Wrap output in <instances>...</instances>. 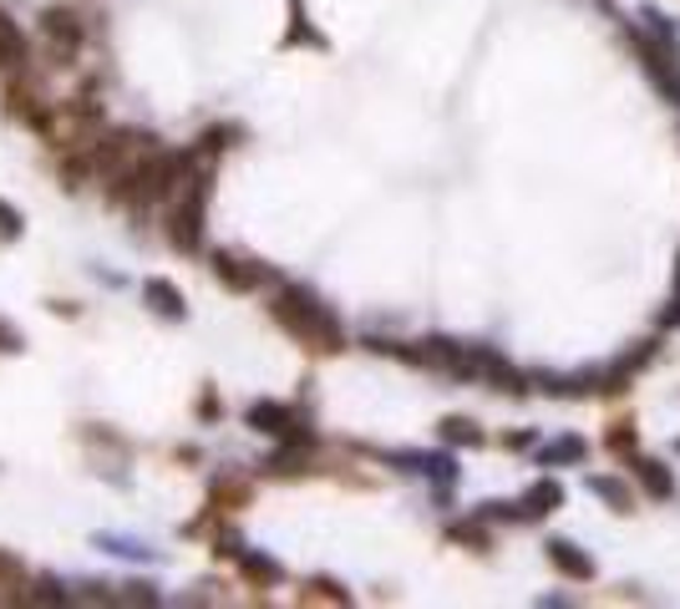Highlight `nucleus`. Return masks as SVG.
<instances>
[{"instance_id":"nucleus-1","label":"nucleus","mask_w":680,"mask_h":609,"mask_svg":"<svg viewBox=\"0 0 680 609\" xmlns=\"http://www.w3.org/2000/svg\"><path fill=\"white\" fill-rule=\"evenodd\" d=\"M270 320H275L285 335L315 351V356H336L346 351V331H340V320L330 315L320 295H310L305 285H279V295L270 300Z\"/></svg>"},{"instance_id":"nucleus-2","label":"nucleus","mask_w":680,"mask_h":609,"mask_svg":"<svg viewBox=\"0 0 680 609\" xmlns=\"http://www.w3.org/2000/svg\"><path fill=\"white\" fill-rule=\"evenodd\" d=\"M204 213H209V173H194L168 209V244L178 254H198L204 250Z\"/></svg>"},{"instance_id":"nucleus-3","label":"nucleus","mask_w":680,"mask_h":609,"mask_svg":"<svg viewBox=\"0 0 680 609\" xmlns=\"http://www.w3.org/2000/svg\"><path fill=\"white\" fill-rule=\"evenodd\" d=\"M244 422L254 427V432H264V438L289 442V447H315V432L305 427V417H295L289 401H254V407L244 411Z\"/></svg>"},{"instance_id":"nucleus-4","label":"nucleus","mask_w":680,"mask_h":609,"mask_svg":"<svg viewBox=\"0 0 680 609\" xmlns=\"http://www.w3.org/2000/svg\"><path fill=\"white\" fill-rule=\"evenodd\" d=\"M52 112H56V102H46V92H41L26 71H15V77L6 81V118L26 122V128H36L41 133V128L52 122Z\"/></svg>"},{"instance_id":"nucleus-5","label":"nucleus","mask_w":680,"mask_h":609,"mask_svg":"<svg viewBox=\"0 0 680 609\" xmlns=\"http://www.w3.org/2000/svg\"><path fill=\"white\" fill-rule=\"evenodd\" d=\"M41 36L52 41L56 62L66 67V62L81 52V21H77V11H72V5H46V11H41Z\"/></svg>"},{"instance_id":"nucleus-6","label":"nucleus","mask_w":680,"mask_h":609,"mask_svg":"<svg viewBox=\"0 0 680 609\" xmlns=\"http://www.w3.org/2000/svg\"><path fill=\"white\" fill-rule=\"evenodd\" d=\"M209 265H213V279H219L223 290H234V295H254L264 279H275L270 275V265H244V259H234V254H213Z\"/></svg>"},{"instance_id":"nucleus-7","label":"nucleus","mask_w":680,"mask_h":609,"mask_svg":"<svg viewBox=\"0 0 680 609\" xmlns=\"http://www.w3.org/2000/svg\"><path fill=\"white\" fill-rule=\"evenodd\" d=\"M143 304L163 320H184L188 315V300H184V290H178L173 279H143Z\"/></svg>"},{"instance_id":"nucleus-8","label":"nucleus","mask_w":680,"mask_h":609,"mask_svg":"<svg viewBox=\"0 0 680 609\" xmlns=\"http://www.w3.org/2000/svg\"><path fill=\"white\" fill-rule=\"evenodd\" d=\"M629 477H640V488L650 498H670L676 492V477H670L666 463H655V457H629Z\"/></svg>"},{"instance_id":"nucleus-9","label":"nucleus","mask_w":680,"mask_h":609,"mask_svg":"<svg viewBox=\"0 0 680 609\" xmlns=\"http://www.w3.org/2000/svg\"><path fill=\"white\" fill-rule=\"evenodd\" d=\"M549 564H553L559 574H569V579H579V584L594 579V558H584L569 539H553V543H549Z\"/></svg>"},{"instance_id":"nucleus-10","label":"nucleus","mask_w":680,"mask_h":609,"mask_svg":"<svg viewBox=\"0 0 680 609\" xmlns=\"http://www.w3.org/2000/svg\"><path fill=\"white\" fill-rule=\"evenodd\" d=\"M285 46H310V52H326L330 41L310 26V11H305V0H289V31H285Z\"/></svg>"},{"instance_id":"nucleus-11","label":"nucleus","mask_w":680,"mask_h":609,"mask_svg":"<svg viewBox=\"0 0 680 609\" xmlns=\"http://www.w3.org/2000/svg\"><path fill=\"white\" fill-rule=\"evenodd\" d=\"M249 498H254V488L244 477H219L209 488V508H219V513H239V508H249Z\"/></svg>"},{"instance_id":"nucleus-12","label":"nucleus","mask_w":680,"mask_h":609,"mask_svg":"<svg viewBox=\"0 0 680 609\" xmlns=\"http://www.w3.org/2000/svg\"><path fill=\"white\" fill-rule=\"evenodd\" d=\"M239 574H244L249 584H260V589H275V584H285V569H279V558L270 554H239Z\"/></svg>"},{"instance_id":"nucleus-13","label":"nucleus","mask_w":680,"mask_h":609,"mask_svg":"<svg viewBox=\"0 0 680 609\" xmlns=\"http://www.w3.org/2000/svg\"><path fill=\"white\" fill-rule=\"evenodd\" d=\"M21 67H26V36L0 11V71H21Z\"/></svg>"},{"instance_id":"nucleus-14","label":"nucleus","mask_w":680,"mask_h":609,"mask_svg":"<svg viewBox=\"0 0 680 609\" xmlns=\"http://www.w3.org/2000/svg\"><path fill=\"white\" fill-rule=\"evenodd\" d=\"M305 452H310V447H289V442H285V452H275V457L264 463V473H270V477H305V473H310V457H305Z\"/></svg>"},{"instance_id":"nucleus-15","label":"nucleus","mask_w":680,"mask_h":609,"mask_svg":"<svg viewBox=\"0 0 680 609\" xmlns=\"http://www.w3.org/2000/svg\"><path fill=\"white\" fill-rule=\"evenodd\" d=\"M563 503V488L559 483H549V477H544V483H534V488H528V498H524V513L528 518H544V513H553V508Z\"/></svg>"},{"instance_id":"nucleus-16","label":"nucleus","mask_w":680,"mask_h":609,"mask_svg":"<svg viewBox=\"0 0 680 609\" xmlns=\"http://www.w3.org/2000/svg\"><path fill=\"white\" fill-rule=\"evenodd\" d=\"M0 589H11L15 599H26V589H31V574H26V564L11 554V549H0Z\"/></svg>"},{"instance_id":"nucleus-17","label":"nucleus","mask_w":680,"mask_h":609,"mask_svg":"<svg viewBox=\"0 0 680 609\" xmlns=\"http://www.w3.org/2000/svg\"><path fill=\"white\" fill-rule=\"evenodd\" d=\"M300 605H351V595H346L336 579H310L300 589Z\"/></svg>"},{"instance_id":"nucleus-18","label":"nucleus","mask_w":680,"mask_h":609,"mask_svg":"<svg viewBox=\"0 0 680 609\" xmlns=\"http://www.w3.org/2000/svg\"><path fill=\"white\" fill-rule=\"evenodd\" d=\"M442 442H452V447H478V442H483V432H478V422H472V417H447V422H442Z\"/></svg>"},{"instance_id":"nucleus-19","label":"nucleus","mask_w":680,"mask_h":609,"mask_svg":"<svg viewBox=\"0 0 680 609\" xmlns=\"http://www.w3.org/2000/svg\"><path fill=\"white\" fill-rule=\"evenodd\" d=\"M584 438H559V442H549L544 447V463L549 467H559V463H584Z\"/></svg>"},{"instance_id":"nucleus-20","label":"nucleus","mask_w":680,"mask_h":609,"mask_svg":"<svg viewBox=\"0 0 680 609\" xmlns=\"http://www.w3.org/2000/svg\"><path fill=\"white\" fill-rule=\"evenodd\" d=\"M229 137H239V128H229V122H223V128H204V133H198V158H213V153H223V147H229Z\"/></svg>"},{"instance_id":"nucleus-21","label":"nucleus","mask_w":680,"mask_h":609,"mask_svg":"<svg viewBox=\"0 0 680 609\" xmlns=\"http://www.w3.org/2000/svg\"><path fill=\"white\" fill-rule=\"evenodd\" d=\"M589 488L600 492V498H610V503H615V513H629V508H635V498L619 488L615 477H589Z\"/></svg>"},{"instance_id":"nucleus-22","label":"nucleus","mask_w":680,"mask_h":609,"mask_svg":"<svg viewBox=\"0 0 680 609\" xmlns=\"http://www.w3.org/2000/svg\"><path fill=\"white\" fill-rule=\"evenodd\" d=\"M244 554V539H239V529H229L219 518V529H213V558H239Z\"/></svg>"},{"instance_id":"nucleus-23","label":"nucleus","mask_w":680,"mask_h":609,"mask_svg":"<svg viewBox=\"0 0 680 609\" xmlns=\"http://www.w3.org/2000/svg\"><path fill=\"white\" fill-rule=\"evenodd\" d=\"M31 589H36V595H26V605H62V584L52 579V574H41V579H31Z\"/></svg>"},{"instance_id":"nucleus-24","label":"nucleus","mask_w":680,"mask_h":609,"mask_svg":"<svg viewBox=\"0 0 680 609\" xmlns=\"http://www.w3.org/2000/svg\"><path fill=\"white\" fill-rule=\"evenodd\" d=\"M21 209H11V203L0 199V239H21Z\"/></svg>"},{"instance_id":"nucleus-25","label":"nucleus","mask_w":680,"mask_h":609,"mask_svg":"<svg viewBox=\"0 0 680 609\" xmlns=\"http://www.w3.org/2000/svg\"><path fill=\"white\" fill-rule=\"evenodd\" d=\"M21 351H26V335L15 331V325H6V320H0V356H21Z\"/></svg>"},{"instance_id":"nucleus-26","label":"nucleus","mask_w":680,"mask_h":609,"mask_svg":"<svg viewBox=\"0 0 680 609\" xmlns=\"http://www.w3.org/2000/svg\"><path fill=\"white\" fill-rule=\"evenodd\" d=\"M447 539H452V543H472V549H487V533L478 529V523H458Z\"/></svg>"},{"instance_id":"nucleus-27","label":"nucleus","mask_w":680,"mask_h":609,"mask_svg":"<svg viewBox=\"0 0 680 609\" xmlns=\"http://www.w3.org/2000/svg\"><path fill=\"white\" fill-rule=\"evenodd\" d=\"M198 417H204V422H213V417H223V401L213 397V391H204V397H198Z\"/></svg>"},{"instance_id":"nucleus-28","label":"nucleus","mask_w":680,"mask_h":609,"mask_svg":"<svg viewBox=\"0 0 680 609\" xmlns=\"http://www.w3.org/2000/svg\"><path fill=\"white\" fill-rule=\"evenodd\" d=\"M676 285H680V275H676Z\"/></svg>"}]
</instances>
